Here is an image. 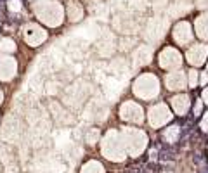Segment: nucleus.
Segmentation results:
<instances>
[{
  "instance_id": "f257e3e1",
  "label": "nucleus",
  "mask_w": 208,
  "mask_h": 173,
  "mask_svg": "<svg viewBox=\"0 0 208 173\" xmlns=\"http://www.w3.org/2000/svg\"><path fill=\"white\" fill-rule=\"evenodd\" d=\"M208 54V47L206 45H196L194 48H191L187 54V61L194 66H199V64L205 63V57Z\"/></svg>"
},
{
  "instance_id": "f03ea898",
  "label": "nucleus",
  "mask_w": 208,
  "mask_h": 173,
  "mask_svg": "<svg viewBox=\"0 0 208 173\" xmlns=\"http://www.w3.org/2000/svg\"><path fill=\"white\" fill-rule=\"evenodd\" d=\"M167 85H168L170 90H182V88H186L184 73H170L167 76Z\"/></svg>"
},
{
  "instance_id": "7ed1b4c3",
  "label": "nucleus",
  "mask_w": 208,
  "mask_h": 173,
  "mask_svg": "<svg viewBox=\"0 0 208 173\" xmlns=\"http://www.w3.org/2000/svg\"><path fill=\"white\" fill-rule=\"evenodd\" d=\"M156 118H160V125L170 118L168 109H167L163 104H160V106H156V107H153V109H151V121H153V125H156V123H158V120H156Z\"/></svg>"
},
{
  "instance_id": "20e7f679",
  "label": "nucleus",
  "mask_w": 208,
  "mask_h": 173,
  "mask_svg": "<svg viewBox=\"0 0 208 173\" xmlns=\"http://www.w3.org/2000/svg\"><path fill=\"white\" fill-rule=\"evenodd\" d=\"M172 106H174V109L179 113V114H182V113H186L189 107V97L187 95H177L172 99Z\"/></svg>"
},
{
  "instance_id": "39448f33",
  "label": "nucleus",
  "mask_w": 208,
  "mask_h": 173,
  "mask_svg": "<svg viewBox=\"0 0 208 173\" xmlns=\"http://www.w3.org/2000/svg\"><path fill=\"white\" fill-rule=\"evenodd\" d=\"M189 87H196V83H198V71H189Z\"/></svg>"
},
{
  "instance_id": "423d86ee",
  "label": "nucleus",
  "mask_w": 208,
  "mask_h": 173,
  "mask_svg": "<svg viewBox=\"0 0 208 173\" xmlns=\"http://www.w3.org/2000/svg\"><path fill=\"white\" fill-rule=\"evenodd\" d=\"M206 75H201V76H199V83H201V85H203V83H206Z\"/></svg>"
},
{
  "instance_id": "0eeeda50",
  "label": "nucleus",
  "mask_w": 208,
  "mask_h": 173,
  "mask_svg": "<svg viewBox=\"0 0 208 173\" xmlns=\"http://www.w3.org/2000/svg\"><path fill=\"white\" fill-rule=\"evenodd\" d=\"M203 97H205V101H206V102H208V88H206V90H205V94H203Z\"/></svg>"
},
{
  "instance_id": "6e6552de",
  "label": "nucleus",
  "mask_w": 208,
  "mask_h": 173,
  "mask_svg": "<svg viewBox=\"0 0 208 173\" xmlns=\"http://www.w3.org/2000/svg\"><path fill=\"white\" fill-rule=\"evenodd\" d=\"M0 102H2V92H0Z\"/></svg>"
}]
</instances>
